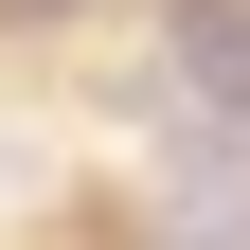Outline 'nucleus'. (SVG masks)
<instances>
[{
	"label": "nucleus",
	"instance_id": "obj_2",
	"mask_svg": "<svg viewBox=\"0 0 250 250\" xmlns=\"http://www.w3.org/2000/svg\"><path fill=\"white\" fill-rule=\"evenodd\" d=\"M179 250H232L250 232V143H197V161H179V214H161Z\"/></svg>",
	"mask_w": 250,
	"mask_h": 250
},
{
	"label": "nucleus",
	"instance_id": "obj_1",
	"mask_svg": "<svg viewBox=\"0 0 250 250\" xmlns=\"http://www.w3.org/2000/svg\"><path fill=\"white\" fill-rule=\"evenodd\" d=\"M179 89L214 125H250V0H179Z\"/></svg>",
	"mask_w": 250,
	"mask_h": 250
}]
</instances>
